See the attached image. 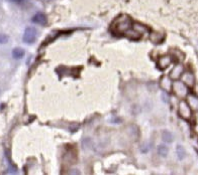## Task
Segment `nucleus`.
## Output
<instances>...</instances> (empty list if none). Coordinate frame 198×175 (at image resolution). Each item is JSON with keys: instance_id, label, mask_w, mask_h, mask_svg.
<instances>
[{"instance_id": "5", "label": "nucleus", "mask_w": 198, "mask_h": 175, "mask_svg": "<svg viewBox=\"0 0 198 175\" xmlns=\"http://www.w3.org/2000/svg\"><path fill=\"white\" fill-rule=\"evenodd\" d=\"M183 72H184V68H183V65H180V63H177V65L173 66L169 77L172 78L173 81L179 80V78H181V75H183Z\"/></svg>"}, {"instance_id": "15", "label": "nucleus", "mask_w": 198, "mask_h": 175, "mask_svg": "<svg viewBox=\"0 0 198 175\" xmlns=\"http://www.w3.org/2000/svg\"><path fill=\"white\" fill-rule=\"evenodd\" d=\"M8 40H9V37H8L6 34H2V33H0V44L7 43Z\"/></svg>"}, {"instance_id": "12", "label": "nucleus", "mask_w": 198, "mask_h": 175, "mask_svg": "<svg viewBox=\"0 0 198 175\" xmlns=\"http://www.w3.org/2000/svg\"><path fill=\"white\" fill-rule=\"evenodd\" d=\"M12 56L14 57L15 59H20L25 56V50L22 48H19V47H16L14 48L12 50Z\"/></svg>"}, {"instance_id": "14", "label": "nucleus", "mask_w": 198, "mask_h": 175, "mask_svg": "<svg viewBox=\"0 0 198 175\" xmlns=\"http://www.w3.org/2000/svg\"><path fill=\"white\" fill-rule=\"evenodd\" d=\"M168 152H169V149H168L167 146H165V145H159V147H158L159 155L162 157H166L168 155Z\"/></svg>"}, {"instance_id": "2", "label": "nucleus", "mask_w": 198, "mask_h": 175, "mask_svg": "<svg viewBox=\"0 0 198 175\" xmlns=\"http://www.w3.org/2000/svg\"><path fill=\"white\" fill-rule=\"evenodd\" d=\"M172 92L175 94L176 97H178L180 99H184L189 94V87L183 83L182 81L176 80L173 81Z\"/></svg>"}, {"instance_id": "10", "label": "nucleus", "mask_w": 198, "mask_h": 175, "mask_svg": "<svg viewBox=\"0 0 198 175\" xmlns=\"http://www.w3.org/2000/svg\"><path fill=\"white\" fill-rule=\"evenodd\" d=\"M32 22L37 23V24H41V25H45L47 23V17L46 15L41 12H38L37 14L34 15V17L31 18Z\"/></svg>"}, {"instance_id": "7", "label": "nucleus", "mask_w": 198, "mask_h": 175, "mask_svg": "<svg viewBox=\"0 0 198 175\" xmlns=\"http://www.w3.org/2000/svg\"><path fill=\"white\" fill-rule=\"evenodd\" d=\"M181 81L185 84H187L189 88H192L195 84V78L194 75L191 72H184L181 75Z\"/></svg>"}, {"instance_id": "8", "label": "nucleus", "mask_w": 198, "mask_h": 175, "mask_svg": "<svg viewBox=\"0 0 198 175\" xmlns=\"http://www.w3.org/2000/svg\"><path fill=\"white\" fill-rule=\"evenodd\" d=\"M160 86L163 90L171 92L173 87V80L170 77H163L160 81Z\"/></svg>"}, {"instance_id": "16", "label": "nucleus", "mask_w": 198, "mask_h": 175, "mask_svg": "<svg viewBox=\"0 0 198 175\" xmlns=\"http://www.w3.org/2000/svg\"><path fill=\"white\" fill-rule=\"evenodd\" d=\"M150 145H148L147 143H145L143 145V146H140V151H142V152H144V153H147L148 152V151L150 150Z\"/></svg>"}, {"instance_id": "17", "label": "nucleus", "mask_w": 198, "mask_h": 175, "mask_svg": "<svg viewBox=\"0 0 198 175\" xmlns=\"http://www.w3.org/2000/svg\"><path fill=\"white\" fill-rule=\"evenodd\" d=\"M12 1H14V2H17V3H20V2H22L23 0H12Z\"/></svg>"}, {"instance_id": "13", "label": "nucleus", "mask_w": 198, "mask_h": 175, "mask_svg": "<svg viewBox=\"0 0 198 175\" xmlns=\"http://www.w3.org/2000/svg\"><path fill=\"white\" fill-rule=\"evenodd\" d=\"M176 153H177V156H178V158L180 160H183L185 158L186 151L184 149V147L181 146V145H178V146L176 147Z\"/></svg>"}, {"instance_id": "3", "label": "nucleus", "mask_w": 198, "mask_h": 175, "mask_svg": "<svg viewBox=\"0 0 198 175\" xmlns=\"http://www.w3.org/2000/svg\"><path fill=\"white\" fill-rule=\"evenodd\" d=\"M178 113L180 117L184 120H190L192 117V109L187 103V101H181L178 107Z\"/></svg>"}, {"instance_id": "4", "label": "nucleus", "mask_w": 198, "mask_h": 175, "mask_svg": "<svg viewBox=\"0 0 198 175\" xmlns=\"http://www.w3.org/2000/svg\"><path fill=\"white\" fill-rule=\"evenodd\" d=\"M37 34H38V31L35 27H32V26L26 27L25 30V33H23L22 39L25 43L31 44V43H34L35 40L37 39Z\"/></svg>"}, {"instance_id": "9", "label": "nucleus", "mask_w": 198, "mask_h": 175, "mask_svg": "<svg viewBox=\"0 0 198 175\" xmlns=\"http://www.w3.org/2000/svg\"><path fill=\"white\" fill-rule=\"evenodd\" d=\"M186 98H187V103L192 110L193 111L198 110V97L193 95V94H188V96Z\"/></svg>"}, {"instance_id": "1", "label": "nucleus", "mask_w": 198, "mask_h": 175, "mask_svg": "<svg viewBox=\"0 0 198 175\" xmlns=\"http://www.w3.org/2000/svg\"><path fill=\"white\" fill-rule=\"evenodd\" d=\"M133 25L134 23L130 17L122 14L113 20V22L110 25V30H111V32L117 35H125L128 30L133 27Z\"/></svg>"}, {"instance_id": "11", "label": "nucleus", "mask_w": 198, "mask_h": 175, "mask_svg": "<svg viewBox=\"0 0 198 175\" xmlns=\"http://www.w3.org/2000/svg\"><path fill=\"white\" fill-rule=\"evenodd\" d=\"M162 139H163V141L165 142V143H172L173 142L172 133L167 131V130H165V131L162 133Z\"/></svg>"}, {"instance_id": "6", "label": "nucleus", "mask_w": 198, "mask_h": 175, "mask_svg": "<svg viewBox=\"0 0 198 175\" xmlns=\"http://www.w3.org/2000/svg\"><path fill=\"white\" fill-rule=\"evenodd\" d=\"M172 57L170 56H160L157 60V65L160 69H165L172 63Z\"/></svg>"}]
</instances>
